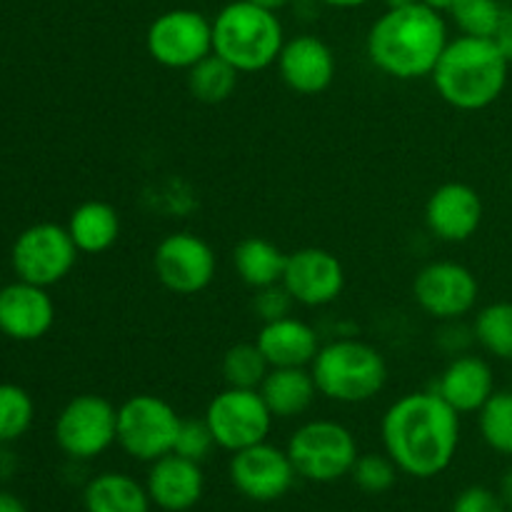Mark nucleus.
<instances>
[{"label":"nucleus","mask_w":512,"mask_h":512,"mask_svg":"<svg viewBox=\"0 0 512 512\" xmlns=\"http://www.w3.org/2000/svg\"><path fill=\"white\" fill-rule=\"evenodd\" d=\"M413 298L430 318L458 323L478 305L480 283L468 265L455 260H435L415 275Z\"/></svg>","instance_id":"obj_12"},{"label":"nucleus","mask_w":512,"mask_h":512,"mask_svg":"<svg viewBox=\"0 0 512 512\" xmlns=\"http://www.w3.org/2000/svg\"><path fill=\"white\" fill-rule=\"evenodd\" d=\"M510 63L495 38L458 35L448 40L430 80L450 108L475 113L498 103L508 88Z\"/></svg>","instance_id":"obj_3"},{"label":"nucleus","mask_w":512,"mask_h":512,"mask_svg":"<svg viewBox=\"0 0 512 512\" xmlns=\"http://www.w3.org/2000/svg\"><path fill=\"white\" fill-rule=\"evenodd\" d=\"M153 270L160 285L175 295H198L218 273V255L208 240L180 230L165 235L153 253Z\"/></svg>","instance_id":"obj_13"},{"label":"nucleus","mask_w":512,"mask_h":512,"mask_svg":"<svg viewBox=\"0 0 512 512\" xmlns=\"http://www.w3.org/2000/svg\"><path fill=\"white\" fill-rule=\"evenodd\" d=\"M213 448H218V445H215V438L213 433H210L205 418H188L180 423L173 453L183 455V458L188 460H195V463H203V460L213 453Z\"/></svg>","instance_id":"obj_33"},{"label":"nucleus","mask_w":512,"mask_h":512,"mask_svg":"<svg viewBox=\"0 0 512 512\" xmlns=\"http://www.w3.org/2000/svg\"><path fill=\"white\" fill-rule=\"evenodd\" d=\"M68 233L75 248L85 255H100L120 238V215L105 200H85L70 213Z\"/></svg>","instance_id":"obj_23"},{"label":"nucleus","mask_w":512,"mask_h":512,"mask_svg":"<svg viewBox=\"0 0 512 512\" xmlns=\"http://www.w3.org/2000/svg\"><path fill=\"white\" fill-rule=\"evenodd\" d=\"M145 48L163 68L190 70L213 53V20L190 8L165 10L150 23Z\"/></svg>","instance_id":"obj_11"},{"label":"nucleus","mask_w":512,"mask_h":512,"mask_svg":"<svg viewBox=\"0 0 512 512\" xmlns=\"http://www.w3.org/2000/svg\"><path fill=\"white\" fill-rule=\"evenodd\" d=\"M253 308L255 313L263 318V323H268V320H278L283 318V315H290L293 298H290L288 290L283 288V283H278V285H270V288L255 290Z\"/></svg>","instance_id":"obj_34"},{"label":"nucleus","mask_w":512,"mask_h":512,"mask_svg":"<svg viewBox=\"0 0 512 512\" xmlns=\"http://www.w3.org/2000/svg\"><path fill=\"white\" fill-rule=\"evenodd\" d=\"M453 512H508V505L503 503L500 493H493L483 485H473L455 498Z\"/></svg>","instance_id":"obj_35"},{"label":"nucleus","mask_w":512,"mask_h":512,"mask_svg":"<svg viewBox=\"0 0 512 512\" xmlns=\"http://www.w3.org/2000/svg\"><path fill=\"white\" fill-rule=\"evenodd\" d=\"M283 45L278 13L248 0H233L213 18V53L240 73H258L275 65Z\"/></svg>","instance_id":"obj_4"},{"label":"nucleus","mask_w":512,"mask_h":512,"mask_svg":"<svg viewBox=\"0 0 512 512\" xmlns=\"http://www.w3.org/2000/svg\"><path fill=\"white\" fill-rule=\"evenodd\" d=\"M220 373L228 388L258 390L263 385L265 375L270 373V365L265 355L255 343H238L225 350L220 360Z\"/></svg>","instance_id":"obj_28"},{"label":"nucleus","mask_w":512,"mask_h":512,"mask_svg":"<svg viewBox=\"0 0 512 512\" xmlns=\"http://www.w3.org/2000/svg\"><path fill=\"white\" fill-rule=\"evenodd\" d=\"M255 345L265 355L270 368H310L320 350V335L305 320L283 315L263 323Z\"/></svg>","instance_id":"obj_21"},{"label":"nucleus","mask_w":512,"mask_h":512,"mask_svg":"<svg viewBox=\"0 0 512 512\" xmlns=\"http://www.w3.org/2000/svg\"><path fill=\"white\" fill-rule=\"evenodd\" d=\"M150 503L158 505L165 512H185L200 503L205 490V475L200 463L170 453L165 458L150 463L148 480Z\"/></svg>","instance_id":"obj_19"},{"label":"nucleus","mask_w":512,"mask_h":512,"mask_svg":"<svg viewBox=\"0 0 512 512\" xmlns=\"http://www.w3.org/2000/svg\"><path fill=\"white\" fill-rule=\"evenodd\" d=\"M203 418L213 433L215 445L228 453H238L268 440L275 420L260 390L228 388V385L210 400Z\"/></svg>","instance_id":"obj_10"},{"label":"nucleus","mask_w":512,"mask_h":512,"mask_svg":"<svg viewBox=\"0 0 512 512\" xmlns=\"http://www.w3.org/2000/svg\"><path fill=\"white\" fill-rule=\"evenodd\" d=\"M443 13L423 0L388 8L368 30L365 50L380 73L395 80L430 78L448 45Z\"/></svg>","instance_id":"obj_2"},{"label":"nucleus","mask_w":512,"mask_h":512,"mask_svg":"<svg viewBox=\"0 0 512 512\" xmlns=\"http://www.w3.org/2000/svg\"><path fill=\"white\" fill-rule=\"evenodd\" d=\"M248 3L260 5V8L273 10V13H278V10H280V8H285V5H288L290 0H248Z\"/></svg>","instance_id":"obj_40"},{"label":"nucleus","mask_w":512,"mask_h":512,"mask_svg":"<svg viewBox=\"0 0 512 512\" xmlns=\"http://www.w3.org/2000/svg\"><path fill=\"white\" fill-rule=\"evenodd\" d=\"M228 475L235 490L243 498L253 500V503L280 500L293 488L295 478H298L293 463H290L288 450L275 448L268 440L233 453Z\"/></svg>","instance_id":"obj_14"},{"label":"nucleus","mask_w":512,"mask_h":512,"mask_svg":"<svg viewBox=\"0 0 512 512\" xmlns=\"http://www.w3.org/2000/svg\"><path fill=\"white\" fill-rule=\"evenodd\" d=\"M473 340L493 358L512 363V303L498 300L480 308L473 323Z\"/></svg>","instance_id":"obj_27"},{"label":"nucleus","mask_w":512,"mask_h":512,"mask_svg":"<svg viewBox=\"0 0 512 512\" xmlns=\"http://www.w3.org/2000/svg\"><path fill=\"white\" fill-rule=\"evenodd\" d=\"M285 258H288V255H285L273 240L260 238V235L243 238L233 250L235 273H238V278L253 290L278 285L280 280H283Z\"/></svg>","instance_id":"obj_25"},{"label":"nucleus","mask_w":512,"mask_h":512,"mask_svg":"<svg viewBox=\"0 0 512 512\" xmlns=\"http://www.w3.org/2000/svg\"><path fill=\"white\" fill-rule=\"evenodd\" d=\"M240 75L243 73L235 70L228 60L210 53L208 58H203L198 65H193V68L188 70V90L195 100H200V103H225V100L233 98V93L238 90Z\"/></svg>","instance_id":"obj_26"},{"label":"nucleus","mask_w":512,"mask_h":512,"mask_svg":"<svg viewBox=\"0 0 512 512\" xmlns=\"http://www.w3.org/2000/svg\"><path fill=\"white\" fill-rule=\"evenodd\" d=\"M0 512H28V508L18 495L0 490Z\"/></svg>","instance_id":"obj_36"},{"label":"nucleus","mask_w":512,"mask_h":512,"mask_svg":"<svg viewBox=\"0 0 512 512\" xmlns=\"http://www.w3.org/2000/svg\"><path fill=\"white\" fill-rule=\"evenodd\" d=\"M275 65L283 83L298 95H318L328 90L338 70L333 48L310 33L285 40Z\"/></svg>","instance_id":"obj_18"},{"label":"nucleus","mask_w":512,"mask_h":512,"mask_svg":"<svg viewBox=\"0 0 512 512\" xmlns=\"http://www.w3.org/2000/svg\"><path fill=\"white\" fill-rule=\"evenodd\" d=\"M288 455L298 478L310 483H335L353 470L360 458L358 440L338 420H310L288 440Z\"/></svg>","instance_id":"obj_6"},{"label":"nucleus","mask_w":512,"mask_h":512,"mask_svg":"<svg viewBox=\"0 0 512 512\" xmlns=\"http://www.w3.org/2000/svg\"><path fill=\"white\" fill-rule=\"evenodd\" d=\"M500 498L508 508H512V468L505 470L503 480H500Z\"/></svg>","instance_id":"obj_37"},{"label":"nucleus","mask_w":512,"mask_h":512,"mask_svg":"<svg viewBox=\"0 0 512 512\" xmlns=\"http://www.w3.org/2000/svg\"><path fill=\"white\" fill-rule=\"evenodd\" d=\"M385 453L400 473L430 480L445 473L460 448V413L435 390L395 400L380 425Z\"/></svg>","instance_id":"obj_1"},{"label":"nucleus","mask_w":512,"mask_h":512,"mask_svg":"<svg viewBox=\"0 0 512 512\" xmlns=\"http://www.w3.org/2000/svg\"><path fill=\"white\" fill-rule=\"evenodd\" d=\"M0 288H3V283H0Z\"/></svg>","instance_id":"obj_44"},{"label":"nucleus","mask_w":512,"mask_h":512,"mask_svg":"<svg viewBox=\"0 0 512 512\" xmlns=\"http://www.w3.org/2000/svg\"><path fill=\"white\" fill-rule=\"evenodd\" d=\"M15 470V460L10 453H0V478H10Z\"/></svg>","instance_id":"obj_39"},{"label":"nucleus","mask_w":512,"mask_h":512,"mask_svg":"<svg viewBox=\"0 0 512 512\" xmlns=\"http://www.w3.org/2000/svg\"><path fill=\"white\" fill-rule=\"evenodd\" d=\"M398 473V465L393 463V458H390L388 453L360 455V458L355 460L353 470H350L355 485L368 495L388 493L395 485V480H398Z\"/></svg>","instance_id":"obj_32"},{"label":"nucleus","mask_w":512,"mask_h":512,"mask_svg":"<svg viewBox=\"0 0 512 512\" xmlns=\"http://www.w3.org/2000/svg\"><path fill=\"white\" fill-rule=\"evenodd\" d=\"M493 365L480 355L460 353L440 373L435 393L460 415L478 413L495 393Z\"/></svg>","instance_id":"obj_20"},{"label":"nucleus","mask_w":512,"mask_h":512,"mask_svg":"<svg viewBox=\"0 0 512 512\" xmlns=\"http://www.w3.org/2000/svg\"><path fill=\"white\" fill-rule=\"evenodd\" d=\"M55 443L70 460L100 458L118 443V408L103 395H75L55 418Z\"/></svg>","instance_id":"obj_8"},{"label":"nucleus","mask_w":512,"mask_h":512,"mask_svg":"<svg viewBox=\"0 0 512 512\" xmlns=\"http://www.w3.org/2000/svg\"><path fill=\"white\" fill-rule=\"evenodd\" d=\"M310 373L323 398L343 405L368 403L388 383L383 353L358 338H338L320 345Z\"/></svg>","instance_id":"obj_5"},{"label":"nucleus","mask_w":512,"mask_h":512,"mask_svg":"<svg viewBox=\"0 0 512 512\" xmlns=\"http://www.w3.org/2000/svg\"><path fill=\"white\" fill-rule=\"evenodd\" d=\"M485 205L478 190L468 183H443L425 203V225L443 243H465L483 225Z\"/></svg>","instance_id":"obj_16"},{"label":"nucleus","mask_w":512,"mask_h":512,"mask_svg":"<svg viewBox=\"0 0 512 512\" xmlns=\"http://www.w3.org/2000/svg\"><path fill=\"white\" fill-rule=\"evenodd\" d=\"M283 288L293 303L305 308H323L335 303L345 288V268L330 250L300 248L288 253L283 270Z\"/></svg>","instance_id":"obj_15"},{"label":"nucleus","mask_w":512,"mask_h":512,"mask_svg":"<svg viewBox=\"0 0 512 512\" xmlns=\"http://www.w3.org/2000/svg\"><path fill=\"white\" fill-rule=\"evenodd\" d=\"M315 3H323V5H328V8L350 10V8H360V5H365L368 0H315Z\"/></svg>","instance_id":"obj_38"},{"label":"nucleus","mask_w":512,"mask_h":512,"mask_svg":"<svg viewBox=\"0 0 512 512\" xmlns=\"http://www.w3.org/2000/svg\"><path fill=\"white\" fill-rule=\"evenodd\" d=\"M448 13L453 15V23L458 25L460 35L498 38L508 10L498 0H455Z\"/></svg>","instance_id":"obj_30"},{"label":"nucleus","mask_w":512,"mask_h":512,"mask_svg":"<svg viewBox=\"0 0 512 512\" xmlns=\"http://www.w3.org/2000/svg\"><path fill=\"white\" fill-rule=\"evenodd\" d=\"M183 418L168 400L140 393L118 408V445L140 463H155L175 450Z\"/></svg>","instance_id":"obj_7"},{"label":"nucleus","mask_w":512,"mask_h":512,"mask_svg":"<svg viewBox=\"0 0 512 512\" xmlns=\"http://www.w3.org/2000/svg\"><path fill=\"white\" fill-rule=\"evenodd\" d=\"M258 390L273 418L280 420L308 413L320 395L310 368H270Z\"/></svg>","instance_id":"obj_22"},{"label":"nucleus","mask_w":512,"mask_h":512,"mask_svg":"<svg viewBox=\"0 0 512 512\" xmlns=\"http://www.w3.org/2000/svg\"><path fill=\"white\" fill-rule=\"evenodd\" d=\"M85 512H150V495L143 483L125 473H100L85 485Z\"/></svg>","instance_id":"obj_24"},{"label":"nucleus","mask_w":512,"mask_h":512,"mask_svg":"<svg viewBox=\"0 0 512 512\" xmlns=\"http://www.w3.org/2000/svg\"><path fill=\"white\" fill-rule=\"evenodd\" d=\"M510 190H512V175H510Z\"/></svg>","instance_id":"obj_43"},{"label":"nucleus","mask_w":512,"mask_h":512,"mask_svg":"<svg viewBox=\"0 0 512 512\" xmlns=\"http://www.w3.org/2000/svg\"><path fill=\"white\" fill-rule=\"evenodd\" d=\"M423 3L430 5V8L440 10V13H448V10L455 5V0H423Z\"/></svg>","instance_id":"obj_41"},{"label":"nucleus","mask_w":512,"mask_h":512,"mask_svg":"<svg viewBox=\"0 0 512 512\" xmlns=\"http://www.w3.org/2000/svg\"><path fill=\"white\" fill-rule=\"evenodd\" d=\"M415 3V0H388V8H400V5Z\"/></svg>","instance_id":"obj_42"},{"label":"nucleus","mask_w":512,"mask_h":512,"mask_svg":"<svg viewBox=\"0 0 512 512\" xmlns=\"http://www.w3.org/2000/svg\"><path fill=\"white\" fill-rule=\"evenodd\" d=\"M55 323V303L48 288L15 280L0 288V333L18 343L45 338Z\"/></svg>","instance_id":"obj_17"},{"label":"nucleus","mask_w":512,"mask_h":512,"mask_svg":"<svg viewBox=\"0 0 512 512\" xmlns=\"http://www.w3.org/2000/svg\"><path fill=\"white\" fill-rule=\"evenodd\" d=\"M78 253L80 250L75 248L65 225L35 223L15 238L10 263L18 280L40 288H53L68 278Z\"/></svg>","instance_id":"obj_9"},{"label":"nucleus","mask_w":512,"mask_h":512,"mask_svg":"<svg viewBox=\"0 0 512 512\" xmlns=\"http://www.w3.org/2000/svg\"><path fill=\"white\" fill-rule=\"evenodd\" d=\"M478 428L493 453L512 458V390H495L478 410Z\"/></svg>","instance_id":"obj_29"},{"label":"nucleus","mask_w":512,"mask_h":512,"mask_svg":"<svg viewBox=\"0 0 512 512\" xmlns=\"http://www.w3.org/2000/svg\"><path fill=\"white\" fill-rule=\"evenodd\" d=\"M33 420L35 403L28 390L15 383H0V445L23 438Z\"/></svg>","instance_id":"obj_31"}]
</instances>
